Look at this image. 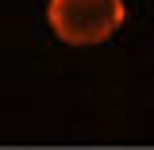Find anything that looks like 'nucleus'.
I'll return each instance as SVG.
<instances>
[{
    "instance_id": "f257e3e1",
    "label": "nucleus",
    "mask_w": 154,
    "mask_h": 150,
    "mask_svg": "<svg viewBox=\"0 0 154 150\" xmlns=\"http://www.w3.org/2000/svg\"><path fill=\"white\" fill-rule=\"evenodd\" d=\"M46 19L54 35L69 46H96L123 27V0H46Z\"/></svg>"
}]
</instances>
